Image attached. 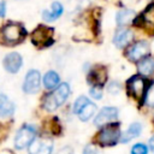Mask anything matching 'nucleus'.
Returning <instances> with one entry per match:
<instances>
[{
  "instance_id": "obj_12",
  "label": "nucleus",
  "mask_w": 154,
  "mask_h": 154,
  "mask_svg": "<svg viewBox=\"0 0 154 154\" xmlns=\"http://www.w3.org/2000/svg\"><path fill=\"white\" fill-rule=\"evenodd\" d=\"M106 76H107L106 70L102 66H99L90 71V73L88 75V82L94 85L102 87V84L106 82Z\"/></svg>"
},
{
  "instance_id": "obj_24",
  "label": "nucleus",
  "mask_w": 154,
  "mask_h": 154,
  "mask_svg": "<svg viewBox=\"0 0 154 154\" xmlns=\"http://www.w3.org/2000/svg\"><path fill=\"white\" fill-rule=\"evenodd\" d=\"M88 101H89V100H88L85 96H79V97L75 101V103H73V112L77 114V113L79 112V109H81Z\"/></svg>"
},
{
  "instance_id": "obj_27",
  "label": "nucleus",
  "mask_w": 154,
  "mask_h": 154,
  "mask_svg": "<svg viewBox=\"0 0 154 154\" xmlns=\"http://www.w3.org/2000/svg\"><path fill=\"white\" fill-rule=\"evenodd\" d=\"M119 90H120V84H119V83H114V82H113V83H111L109 87H108V91H109V93H113V94H114V93H118Z\"/></svg>"
},
{
  "instance_id": "obj_3",
  "label": "nucleus",
  "mask_w": 154,
  "mask_h": 154,
  "mask_svg": "<svg viewBox=\"0 0 154 154\" xmlns=\"http://www.w3.org/2000/svg\"><path fill=\"white\" fill-rule=\"evenodd\" d=\"M53 29L52 28H47V26H38L34 30L32 35H31V40L32 43L36 47L40 48H45L49 45H52L53 42Z\"/></svg>"
},
{
  "instance_id": "obj_4",
  "label": "nucleus",
  "mask_w": 154,
  "mask_h": 154,
  "mask_svg": "<svg viewBox=\"0 0 154 154\" xmlns=\"http://www.w3.org/2000/svg\"><path fill=\"white\" fill-rule=\"evenodd\" d=\"M36 135L35 128H32L31 125H24L22 126L14 137V147L17 149H24L25 147H29V144L34 141Z\"/></svg>"
},
{
  "instance_id": "obj_30",
  "label": "nucleus",
  "mask_w": 154,
  "mask_h": 154,
  "mask_svg": "<svg viewBox=\"0 0 154 154\" xmlns=\"http://www.w3.org/2000/svg\"><path fill=\"white\" fill-rule=\"evenodd\" d=\"M149 149H150V150L154 153V136H153V137L149 140Z\"/></svg>"
},
{
  "instance_id": "obj_1",
  "label": "nucleus",
  "mask_w": 154,
  "mask_h": 154,
  "mask_svg": "<svg viewBox=\"0 0 154 154\" xmlns=\"http://www.w3.org/2000/svg\"><path fill=\"white\" fill-rule=\"evenodd\" d=\"M70 95V85L67 83H61L53 93L48 94L43 100V107L47 111H54L60 107Z\"/></svg>"
},
{
  "instance_id": "obj_22",
  "label": "nucleus",
  "mask_w": 154,
  "mask_h": 154,
  "mask_svg": "<svg viewBox=\"0 0 154 154\" xmlns=\"http://www.w3.org/2000/svg\"><path fill=\"white\" fill-rule=\"evenodd\" d=\"M131 154H148V148L143 143H136L131 148Z\"/></svg>"
},
{
  "instance_id": "obj_6",
  "label": "nucleus",
  "mask_w": 154,
  "mask_h": 154,
  "mask_svg": "<svg viewBox=\"0 0 154 154\" xmlns=\"http://www.w3.org/2000/svg\"><path fill=\"white\" fill-rule=\"evenodd\" d=\"M41 84V75L37 70H30L23 82V90L26 94H35L38 91Z\"/></svg>"
},
{
  "instance_id": "obj_19",
  "label": "nucleus",
  "mask_w": 154,
  "mask_h": 154,
  "mask_svg": "<svg viewBox=\"0 0 154 154\" xmlns=\"http://www.w3.org/2000/svg\"><path fill=\"white\" fill-rule=\"evenodd\" d=\"M138 71L143 76H149L154 71V59L146 58L138 63Z\"/></svg>"
},
{
  "instance_id": "obj_10",
  "label": "nucleus",
  "mask_w": 154,
  "mask_h": 154,
  "mask_svg": "<svg viewBox=\"0 0 154 154\" xmlns=\"http://www.w3.org/2000/svg\"><path fill=\"white\" fill-rule=\"evenodd\" d=\"M22 64H23V59L20 57L19 53L17 52H12V53H8L5 58H4V61H2V65H4V69L10 72V73H16L20 70L22 67Z\"/></svg>"
},
{
  "instance_id": "obj_14",
  "label": "nucleus",
  "mask_w": 154,
  "mask_h": 154,
  "mask_svg": "<svg viewBox=\"0 0 154 154\" xmlns=\"http://www.w3.org/2000/svg\"><path fill=\"white\" fill-rule=\"evenodd\" d=\"M141 131H142V125L140 124V123H132L130 126H129V129L123 134V135H120V140H119V142H122V143H128V142H130L131 140H134L135 137H137L140 134H141Z\"/></svg>"
},
{
  "instance_id": "obj_29",
  "label": "nucleus",
  "mask_w": 154,
  "mask_h": 154,
  "mask_svg": "<svg viewBox=\"0 0 154 154\" xmlns=\"http://www.w3.org/2000/svg\"><path fill=\"white\" fill-rule=\"evenodd\" d=\"M59 154H73V152L71 149H69V148H64L63 150L59 152Z\"/></svg>"
},
{
  "instance_id": "obj_11",
  "label": "nucleus",
  "mask_w": 154,
  "mask_h": 154,
  "mask_svg": "<svg viewBox=\"0 0 154 154\" xmlns=\"http://www.w3.org/2000/svg\"><path fill=\"white\" fill-rule=\"evenodd\" d=\"M146 82L141 76H132L128 81V89L134 97H141L144 93Z\"/></svg>"
},
{
  "instance_id": "obj_13",
  "label": "nucleus",
  "mask_w": 154,
  "mask_h": 154,
  "mask_svg": "<svg viewBox=\"0 0 154 154\" xmlns=\"http://www.w3.org/2000/svg\"><path fill=\"white\" fill-rule=\"evenodd\" d=\"M131 40H132V31L129 29H120L116 32L113 42L118 48H123V47L128 46V43Z\"/></svg>"
},
{
  "instance_id": "obj_26",
  "label": "nucleus",
  "mask_w": 154,
  "mask_h": 154,
  "mask_svg": "<svg viewBox=\"0 0 154 154\" xmlns=\"http://www.w3.org/2000/svg\"><path fill=\"white\" fill-rule=\"evenodd\" d=\"M83 154H97V150L93 144H88V146L84 147Z\"/></svg>"
},
{
  "instance_id": "obj_21",
  "label": "nucleus",
  "mask_w": 154,
  "mask_h": 154,
  "mask_svg": "<svg viewBox=\"0 0 154 154\" xmlns=\"http://www.w3.org/2000/svg\"><path fill=\"white\" fill-rule=\"evenodd\" d=\"M143 20L148 24L154 25V4L150 5L144 12H143Z\"/></svg>"
},
{
  "instance_id": "obj_28",
  "label": "nucleus",
  "mask_w": 154,
  "mask_h": 154,
  "mask_svg": "<svg viewBox=\"0 0 154 154\" xmlns=\"http://www.w3.org/2000/svg\"><path fill=\"white\" fill-rule=\"evenodd\" d=\"M6 14V4L5 1H0V17H4Z\"/></svg>"
},
{
  "instance_id": "obj_5",
  "label": "nucleus",
  "mask_w": 154,
  "mask_h": 154,
  "mask_svg": "<svg viewBox=\"0 0 154 154\" xmlns=\"http://www.w3.org/2000/svg\"><path fill=\"white\" fill-rule=\"evenodd\" d=\"M2 36L5 41L10 43H17L22 41L23 37L25 36V30L18 23H7L2 28Z\"/></svg>"
},
{
  "instance_id": "obj_15",
  "label": "nucleus",
  "mask_w": 154,
  "mask_h": 154,
  "mask_svg": "<svg viewBox=\"0 0 154 154\" xmlns=\"http://www.w3.org/2000/svg\"><path fill=\"white\" fill-rule=\"evenodd\" d=\"M63 11H64L63 5H61L60 2H58V1H54V2L52 4V6H51V10L43 11L42 17H43V19L47 20V22H52V20L57 19L58 17H60L61 13H63Z\"/></svg>"
},
{
  "instance_id": "obj_8",
  "label": "nucleus",
  "mask_w": 154,
  "mask_h": 154,
  "mask_svg": "<svg viewBox=\"0 0 154 154\" xmlns=\"http://www.w3.org/2000/svg\"><path fill=\"white\" fill-rule=\"evenodd\" d=\"M148 54H149V45L146 41H137L126 51L128 58L132 61H137Z\"/></svg>"
},
{
  "instance_id": "obj_25",
  "label": "nucleus",
  "mask_w": 154,
  "mask_h": 154,
  "mask_svg": "<svg viewBox=\"0 0 154 154\" xmlns=\"http://www.w3.org/2000/svg\"><path fill=\"white\" fill-rule=\"evenodd\" d=\"M90 95L94 97V99H101V96H102V89H101V87H99V85H94L91 89H90Z\"/></svg>"
},
{
  "instance_id": "obj_7",
  "label": "nucleus",
  "mask_w": 154,
  "mask_h": 154,
  "mask_svg": "<svg viewBox=\"0 0 154 154\" xmlns=\"http://www.w3.org/2000/svg\"><path fill=\"white\" fill-rule=\"evenodd\" d=\"M53 141L49 138H37L29 144V154H52Z\"/></svg>"
},
{
  "instance_id": "obj_2",
  "label": "nucleus",
  "mask_w": 154,
  "mask_h": 154,
  "mask_svg": "<svg viewBox=\"0 0 154 154\" xmlns=\"http://www.w3.org/2000/svg\"><path fill=\"white\" fill-rule=\"evenodd\" d=\"M120 126L119 124L108 123L102 126L97 135V142L103 147H113L120 140Z\"/></svg>"
},
{
  "instance_id": "obj_17",
  "label": "nucleus",
  "mask_w": 154,
  "mask_h": 154,
  "mask_svg": "<svg viewBox=\"0 0 154 154\" xmlns=\"http://www.w3.org/2000/svg\"><path fill=\"white\" fill-rule=\"evenodd\" d=\"M95 112H96V106H95V103H93L91 101H88V102L79 109V112H78L77 114H78V117H79V119H81L82 122H87V120H89V119L95 114Z\"/></svg>"
},
{
  "instance_id": "obj_18",
  "label": "nucleus",
  "mask_w": 154,
  "mask_h": 154,
  "mask_svg": "<svg viewBox=\"0 0 154 154\" xmlns=\"http://www.w3.org/2000/svg\"><path fill=\"white\" fill-rule=\"evenodd\" d=\"M135 16L136 13L132 10H120L117 13V23L118 25H128L134 20Z\"/></svg>"
},
{
  "instance_id": "obj_23",
  "label": "nucleus",
  "mask_w": 154,
  "mask_h": 154,
  "mask_svg": "<svg viewBox=\"0 0 154 154\" xmlns=\"http://www.w3.org/2000/svg\"><path fill=\"white\" fill-rule=\"evenodd\" d=\"M144 102H146L148 106L154 107V85H152L150 88H148V90H147V93H146Z\"/></svg>"
},
{
  "instance_id": "obj_16",
  "label": "nucleus",
  "mask_w": 154,
  "mask_h": 154,
  "mask_svg": "<svg viewBox=\"0 0 154 154\" xmlns=\"http://www.w3.org/2000/svg\"><path fill=\"white\" fill-rule=\"evenodd\" d=\"M14 112L13 102L4 94H0V117H10Z\"/></svg>"
},
{
  "instance_id": "obj_9",
  "label": "nucleus",
  "mask_w": 154,
  "mask_h": 154,
  "mask_svg": "<svg viewBox=\"0 0 154 154\" xmlns=\"http://www.w3.org/2000/svg\"><path fill=\"white\" fill-rule=\"evenodd\" d=\"M118 117V109L116 107H103L95 117L94 124L96 126H103L108 123H112Z\"/></svg>"
},
{
  "instance_id": "obj_20",
  "label": "nucleus",
  "mask_w": 154,
  "mask_h": 154,
  "mask_svg": "<svg viewBox=\"0 0 154 154\" xmlns=\"http://www.w3.org/2000/svg\"><path fill=\"white\" fill-rule=\"evenodd\" d=\"M59 83V75L54 71H48L43 77V84L47 89H53Z\"/></svg>"
}]
</instances>
